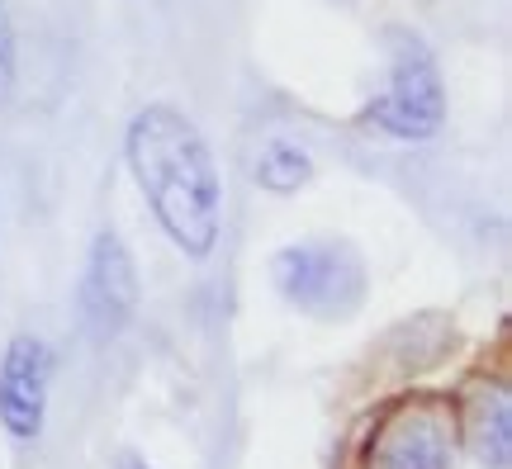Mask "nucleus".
I'll return each instance as SVG.
<instances>
[{
    "mask_svg": "<svg viewBox=\"0 0 512 469\" xmlns=\"http://www.w3.org/2000/svg\"><path fill=\"white\" fill-rule=\"evenodd\" d=\"M370 469H456V446H451L446 422L427 408L394 413L375 436Z\"/></svg>",
    "mask_w": 512,
    "mask_h": 469,
    "instance_id": "nucleus-6",
    "label": "nucleus"
},
{
    "mask_svg": "<svg viewBox=\"0 0 512 469\" xmlns=\"http://www.w3.org/2000/svg\"><path fill=\"white\" fill-rule=\"evenodd\" d=\"M446 114V95H441V72L427 43L413 34L389 38V86L370 105V119L389 133V138H432Z\"/></svg>",
    "mask_w": 512,
    "mask_h": 469,
    "instance_id": "nucleus-2",
    "label": "nucleus"
},
{
    "mask_svg": "<svg viewBox=\"0 0 512 469\" xmlns=\"http://www.w3.org/2000/svg\"><path fill=\"white\" fill-rule=\"evenodd\" d=\"M275 289L304 313L337 318V313H351L361 304L366 271L337 242H304V247H285L275 256Z\"/></svg>",
    "mask_w": 512,
    "mask_h": 469,
    "instance_id": "nucleus-3",
    "label": "nucleus"
},
{
    "mask_svg": "<svg viewBox=\"0 0 512 469\" xmlns=\"http://www.w3.org/2000/svg\"><path fill=\"white\" fill-rule=\"evenodd\" d=\"M138 308V271L133 256L114 233H100L91 242V261L81 275V318L100 342L124 332V323Z\"/></svg>",
    "mask_w": 512,
    "mask_h": 469,
    "instance_id": "nucleus-4",
    "label": "nucleus"
},
{
    "mask_svg": "<svg viewBox=\"0 0 512 469\" xmlns=\"http://www.w3.org/2000/svg\"><path fill=\"white\" fill-rule=\"evenodd\" d=\"M313 181V162L294 143H266L256 157V185H266L275 195H294Z\"/></svg>",
    "mask_w": 512,
    "mask_h": 469,
    "instance_id": "nucleus-7",
    "label": "nucleus"
},
{
    "mask_svg": "<svg viewBox=\"0 0 512 469\" xmlns=\"http://www.w3.org/2000/svg\"><path fill=\"white\" fill-rule=\"evenodd\" d=\"M128 469H143V465H128Z\"/></svg>",
    "mask_w": 512,
    "mask_h": 469,
    "instance_id": "nucleus-10",
    "label": "nucleus"
},
{
    "mask_svg": "<svg viewBox=\"0 0 512 469\" xmlns=\"http://www.w3.org/2000/svg\"><path fill=\"white\" fill-rule=\"evenodd\" d=\"M48 375L53 351L38 337H15L0 356V422L19 441H34L48 413Z\"/></svg>",
    "mask_w": 512,
    "mask_h": 469,
    "instance_id": "nucleus-5",
    "label": "nucleus"
},
{
    "mask_svg": "<svg viewBox=\"0 0 512 469\" xmlns=\"http://www.w3.org/2000/svg\"><path fill=\"white\" fill-rule=\"evenodd\" d=\"M475 446H479V460H484V465L508 469V451H512L508 394H498L494 408H479V417H475Z\"/></svg>",
    "mask_w": 512,
    "mask_h": 469,
    "instance_id": "nucleus-8",
    "label": "nucleus"
},
{
    "mask_svg": "<svg viewBox=\"0 0 512 469\" xmlns=\"http://www.w3.org/2000/svg\"><path fill=\"white\" fill-rule=\"evenodd\" d=\"M15 91V38H10V15H5V0H0V105Z\"/></svg>",
    "mask_w": 512,
    "mask_h": 469,
    "instance_id": "nucleus-9",
    "label": "nucleus"
},
{
    "mask_svg": "<svg viewBox=\"0 0 512 469\" xmlns=\"http://www.w3.org/2000/svg\"><path fill=\"white\" fill-rule=\"evenodd\" d=\"M128 166H133L166 237L190 261H204L219 242L223 190L214 152L200 138V128L181 109L147 105L128 124Z\"/></svg>",
    "mask_w": 512,
    "mask_h": 469,
    "instance_id": "nucleus-1",
    "label": "nucleus"
}]
</instances>
